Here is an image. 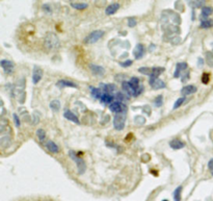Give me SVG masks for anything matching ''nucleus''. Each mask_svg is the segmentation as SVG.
Returning <instances> with one entry per match:
<instances>
[{"mask_svg": "<svg viewBox=\"0 0 213 201\" xmlns=\"http://www.w3.org/2000/svg\"><path fill=\"white\" fill-rule=\"evenodd\" d=\"M125 121H126V113H120L115 114L113 118V126L118 131H121L125 127Z\"/></svg>", "mask_w": 213, "mask_h": 201, "instance_id": "1", "label": "nucleus"}, {"mask_svg": "<svg viewBox=\"0 0 213 201\" xmlns=\"http://www.w3.org/2000/svg\"><path fill=\"white\" fill-rule=\"evenodd\" d=\"M104 35V31L103 30H95L93 32H90L84 40V42L86 44H94V43L98 42L100 39Z\"/></svg>", "mask_w": 213, "mask_h": 201, "instance_id": "2", "label": "nucleus"}, {"mask_svg": "<svg viewBox=\"0 0 213 201\" xmlns=\"http://www.w3.org/2000/svg\"><path fill=\"white\" fill-rule=\"evenodd\" d=\"M109 110L114 114H120V113H126L127 111V106L125 103L123 102H119V101H113L111 104L108 105Z\"/></svg>", "mask_w": 213, "mask_h": 201, "instance_id": "3", "label": "nucleus"}, {"mask_svg": "<svg viewBox=\"0 0 213 201\" xmlns=\"http://www.w3.org/2000/svg\"><path fill=\"white\" fill-rule=\"evenodd\" d=\"M60 46V40L54 33H48L46 38V47L48 49H55Z\"/></svg>", "mask_w": 213, "mask_h": 201, "instance_id": "4", "label": "nucleus"}, {"mask_svg": "<svg viewBox=\"0 0 213 201\" xmlns=\"http://www.w3.org/2000/svg\"><path fill=\"white\" fill-rule=\"evenodd\" d=\"M122 89H123V92L128 97H136V96H138L137 91L131 86V84H130L129 81H123Z\"/></svg>", "mask_w": 213, "mask_h": 201, "instance_id": "5", "label": "nucleus"}, {"mask_svg": "<svg viewBox=\"0 0 213 201\" xmlns=\"http://www.w3.org/2000/svg\"><path fill=\"white\" fill-rule=\"evenodd\" d=\"M70 157L74 161H76L77 168H78V172H79V174H82V173L85 171V164H84L83 159L77 157L76 153H75L74 151H70Z\"/></svg>", "mask_w": 213, "mask_h": 201, "instance_id": "6", "label": "nucleus"}, {"mask_svg": "<svg viewBox=\"0 0 213 201\" xmlns=\"http://www.w3.org/2000/svg\"><path fill=\"white\" fill-rule=\"evenodd\" d=\"M149 84H150V86H151V88L154 89V90H160V89H164L165 86H166V84H164V81L161 80L159 77H156V78L150 77Z\"/></svg>", "mask_w": 213, "mask_h": 201, "instance_id": "7", "label": "nucleus"}, {"mask_svg": "<svg viewBox=\"0 0 213 201\" xmlns=\"http://www.w3.org/2000/svg\"><path fill=\"white\" fill-rule=\"evenodd\" d=\"M42 76H43V71L40 67L34 66L33 67V71H32V84H39L41 79H42Z\"/></svg>", "mask_w": 213, "mask_h": 201, "instance_id": "8", "label": "nucleus"}, {"mask_svg": "<svg viewBox=\"0 0 213 201\" xmlns=\"http://www.w3.org/2000/svg\"><path fill=\"white\" fill-rule=\"evenodd\" d=\"M0 65L2 67V69L4 70V72L6 74H11L14 71V68H15V64L11 61H6V60H2L0 62Z\"/></svg>", "mask_w": 213, "mask_h": 201, "instance_id": "9", "label": "nucleus"}, {"mask_svg": "<svg viewBox=\"0 0 213 201\" xmlns=\"http://www.w3.org/2000/svg\"><path fill=\"white\" fill-rule=\"evenodd\" d=\"M90 70L92 71V73L94 75L97 76H103L105 74V69L103 68L102 66H98V65H95V64H90L88 66Z\"/></svg>", "mask_w": 213, "mask_h": 201, "instance_id": "10", "label": "nucleus"}, {"mask_svg": "<svg viewBox=\"0 0 213 201\" xmlns=\"http://www.w3.org/2000/svg\"><path fill=\"white\" fill-rule=\"evenodd\" d=\"M145 54V47L143 44H137L133 49V55L135 60H141Z\"/></svg>", "mask_w": 213, "mask_h": 201, "instance_id": "11", "label": "nucleus"}, {"mask_svg": "<svg viewBox=\"0 0 213 201\" xmlns=\"http://www.w3.org/2000/svg\"><path fill=\"white\" fill-rule=\"evenodd\" d=\"M100 89H101L102 91H103L104 93H108V94H112V95H114V92H117V86H115V84H101L99 86Z\"/></svg>", "mask_w": 213, "mask_h": 201, "instance_id": "12", "label": "nucleus"}, {"mask_svg": "<svg viewBox=\"0 0 213 201\" xmlns=\"http://www.w3.org/2000/svg\"><path fill=\"white\" fill-rule=\"evenodd\" d=\"M213 13V9L211 6H203L202 7V11H201V21H205V20H208L210 15H212Z\"/></svg>", "mask_w": 213, "mask_h": 201, "instance_id": "13", "label": "nucleus"}, {"mask_svg": "<svg viewBox=\"0 0 213 201\" xmlns=\"http://www.w3.org/2000/svg\"><path fill=\"white\" fill-rule=\"evenodd\" d=\"M56 86H60V88H66V86H69V88H75V89L78 88V86H77L75 82L71 81V80H67V79L58 80V81L56 82Z\"/></svg>", "mask_w": 213, "mask_h": 201, "instance_id": "14", "label": "nucleus"}, {"mask_svg": "<svg viewBox=\"0 0 213 201\" xmlns=\"http://www.w3.org/2000/svg\"><path fill=\"white\" fill-rule=\"evenodd\" d=\"M64 117L66 118L67 120H70V121L74 122V123L80 124V121H79V119H78V117H77L74 113H72L71 111H69V110H66V111H65Z\"/></svg>", "mask_w": 213, "mask_h": 201, "instance_id": "15", "label": "nucleus"}, {"mask_svg": "<svg viewBox=\"0 0 213 201\" xmlns=\"http://www.w3.org/2000/svg\"><path fill=\"white\" fill-rule=\"evenodd\" d=\"M187 69L186 63H179L176 66V71L174 73V77H180V75L183 73V71Z\"/></svg>", "mask_w": 213, "mask_h": 201, "instance_id": "16", "label": "nucleus"}, {"mask_svg": "<svg viewBox=\"0 0 213 201\" xmlns=\"http://www.w3.org/2000/svg\"><path fill=\"white\" fill-rule=\"evenodd\" d=\"M197 88L194 86H191V84H189V86H184V88L181 90V94H182L183 96H187V95H191V94H194L197 92Z\"/></svg>", "mask_w": 213, "mask_h": 201, "instance_id": "17", "label": "nucleus"}, {"mask_svg": "<svg viewBox=\"0 0 213 201\" xmlns=\"http://www.w3.org/2000/svg\"><path fill=\"white\" fill-rule=\"evenodd\" d=\"M90 95L93 96L94 98L96 99L100 100L103 95V92L100 88H95V86H90Z\"/></svg>", "mask_w": 213, "mask_h": 201, "instance_id": "18", "label": "nucleus"}, {"mask_svg": "<svg viewBox=\"0 0 213 201\" xmlns=\"http://www.w3.org/2000/svg\"><path fill=\"white\" fill-rule=\"evenodd\" d=\"M120 9V4L119 3H112V4L108 5L105 9V14L108 16H111L113 14H115L118 12V9Z\"/></svg>", "mask_w": 213, "mask_h": 201, "instance_id": "19", "label": "nucleus"}, {"mask_svg": "<svg viewBox=\"0 0 213 201\" xmlns=\"http://www.w3.org/2000/svg\"><path fill=\"white\" fill-rule=\"evenodd\" d=\"M46 148L52 153H58V151H60L58 146H57L53 141H50V140L46 143Z\"/></svg>", "mask_w": 213, "mask_h": 201, "instance_id": "20", "label": "nucleus"}, {"mask_svg": "<svg viewBox=\"0 0 213 201\" xmlns=\"http://www.w3.org/2000/svg\"><path fill=\"white\" fill-rule=\"evenodd\" d=\"M169 146H171L173 149L178 150V149H182L185 146V144L183 143L182 141H180L179 139H176V140H173V141L169 142Z\"/></svg>", "mask_w": 213, "mask_h": 201, "instance_id": "21", "label": "nucleus"}, {"mask_svg": "<svg viewBox=\"0 0 213 201\" xmlns=\"http://www.w3.org/2000/svg\"><path fill=\"white\" fill-rule=\"evenodd\" d=\"M163 71H164V68H162V67H154V68H152V73L151 75H150V77L151 78L159 77V75H160Z\"/></svg>", "mask_w": 213, "mask_h": 201, "instance_id": "22", "label": "nucleus"}, {"mask_svg": "<svg viewBox=\"0 0 213 201\" xmlns=\"http://www.w3.org/2000/svg\"><path fill=\"white\" fill-rule=\"evenodd\" d=\"M201 28H211L213 27V18L212 19H208V20H205V21H201V24H200Z\"/></svg>", "mask_w": 213, "mask_h": 201, "instance_id": "23", "label": "nucleus"}, {"mask_svg": "<svg viewBox=\"0 0 213 201\" xmlns=\"http://www.w3.org/2000/svg\"><path fill=\"white\" fill-rule=\"evenodd\" d=\"M181 191H182V187H178L174 192V200L175 201H180L181 200Z\"/></svg>", "mask_w": 213, "mask_h": 201, "instance_id": "24", "label": "nucleus"}, {"mask_svg": "<svg viewBox=\"0 0 213 201\" xmlns=\"http://www.w3.org/2000/svg\"><path fill=\"white\" fill-rule=\"evenodd\" d=\"M60 102L58 101V100H54V101H52L50 103V108L53 112L60 111Z\"/></svg>", "mask_w": 213, "mask_h": 201, "instance_id": "25", "label": "nucleus"}, {"mask_svg": "<svg viewBox=\"0 0 213 201\" xmlns=\"http://www.w3.org/2000/svg\"><path fill=\"white\" fill-rule=\"evenodd\" d=\"M88 5L86 3H72V7L75 9H78V11H82V9H87Z\"/></svg>", "mask_w": 213, "mask_h": 201, "instance_id": "26", "label": "nucleus"}, {"mask_svg": "<svg viewBox=\"0 0 213 201\" xmlns=\"http://www.w3.org/2000/svg\"><path fill=\"white\" fill-rule=\"evenodd\" d=\"M185 100H186V98L183 96V97H181V98H179L178 100H177L175 103H174V106H173V110H177V108H179L181 105H182L183 103L185 102Z\"/></svg>", "mask_w": 213, "mask_h": 201, "instance_id": "27", "label": "nucleus"}, {"mask_svg": "<svg viewBox=\"0 0 213 201\" xmlns=\"http://www.w3.org/2000/svg\"><path fill=\"white\" fill-rule=\"evenodd\" d=\"M37 138H39V140H40L41 142L45 141V139H46V133H45V131L43 130V129H39V130L37 131Z\"/></svg>", "mask_w": 213, "mask_h": 201, "instance_id": "28", "label": "nucleus"}, {"mask_svg": "<svg viewBox=\"0 0 213 201\" xmlns=\"http://www.w3.org/2000/svg\"><path fill=\"white\" fill-rule=\"evenodd\" d=\"M138 71L141 73H143V74H145V75H151L152 73V68H148V67H143V68H139Z\"/></svg>", "mask_w": 213, "mask_h": 201, "instance_id": "29", "label": "nucleus"}, {"mask_svg": "<svg viewBox=\"0 0 213 201\" xmlns=\"http://www.w3.org/2000/svg\"><path fill=\"white\" fill-rule=\"evenodd\" d=\"M207 62H208L209 66L213 67V53L212 52H207Z\"/></svg>", "mask_w": 213, "mask_h": 201, "instance_id": "30", "label": "nucleus"}, {"mask_svg": "<svg viewBox=\"0 0 213 201\" xmlns=\"http://www.w3.org/2000/svg\"><path fill=\"white\" fill-rule=\"evenodd\" d=\"M162 96H158V97H156V99H155V101H154V104H155V106H157V107H159V106L162 105Z\"/></svg>", "mask_w": 213, "mask_h": 201, "instance_id": "31", "label": "nucleus"}, {"mask_svg": "<svg viewBox=\"0 0 213 201\" xmlns=\"http://www.w3.org/2000/svg\"><path fill=\"white\" fill-rule=\"evenodd\" d=\"M135 25H136V20L133 19V18H129V19H128V26L134 27Z\"/></svg>", "mask_w": 213, "mask_h": 201, "instance_id": "32", "label": "nucleus"}, {"mask_svg": "<svg viewBox=\"0 0 213 201\" xmlns=\"http://www.w3.org/2000/svg\"><path fill=\"white\" fill-rule=\"evenodd\" d=\"M13 118H14V121H15V124L17 127H20L21 123H20V119H19V117L17 116V114H14L13 115Z\"/></svg>", "mask_w": 213, "mask_h": 201, "instance_id": "33", "label": "nucleus"}, {"mask_svg": "<svg viewBox=\"0 0 213 201\" xmlns=\"http://www.w3.org/2000/svg\"><path fill=\"white\" fill-rule=\"evenodd\" d=\"M209 74L208 73H204L203 74V77H202V81H203V84H207L209 82Z\"/></svg>", "mask_w": 213, "mask_h": 201, "instance_id": "34", "label": "nucleus"}, {"mask_svg": "<svg viewBox=\"0 0 213 201\" xmlns=\"http://www.w3.org/2000/svg\"><path fill=\"white\" fill-rule=\"evenodd\" d=\"M208 168H209V170H210L211 174H212V176H213V158L209 161V163H208Z\"/></svg>", "mask_w": 213, "mask_h": 201, "instance_id": "35", "label": "nucleus"}, {"mask_svg": "<svg viewBox=\"0 0 213 201\" xmlns=\"http://www.w3.org/2000/svg\"><path fill=\"white\" fill-rule=\"evenodd\" d=\"M120 65H121L122 67H129V66H131V65H132V61H127V62L121 63Z\"/></svg>", "mask_w": 213, "mask_h": 201, "instance_id": "36", "label": "nucleus"}, {"mask_svg": "<svg viewBox=\"0 0 213 201\" xmlns=\"http://www.w3.org/2000/svg\"><path fill=\"white\" fill-rule=\"evenodd\" d=\"M162 201H169V200H162Z\"/></svg>", "mask_w": 213, "mask_h": 201, "instance_id": "37", "label": "nucleus"}]
</instances>
